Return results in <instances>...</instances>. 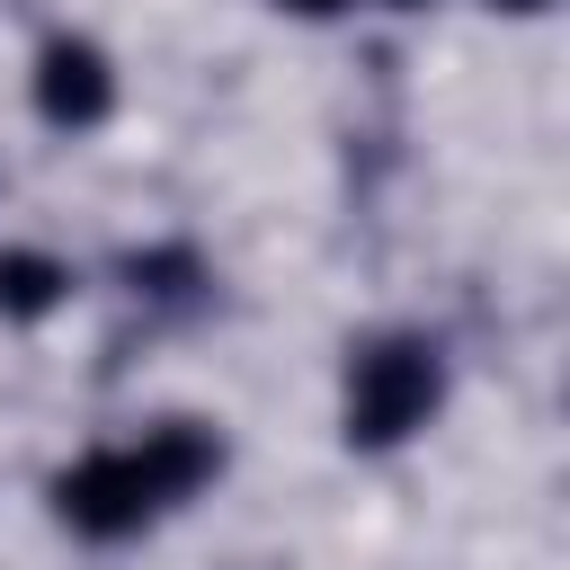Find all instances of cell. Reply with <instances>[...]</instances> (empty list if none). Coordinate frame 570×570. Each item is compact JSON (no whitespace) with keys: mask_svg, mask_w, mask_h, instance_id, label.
<instances>
[{"mask_svg":"<svg viewBox=\"0 0 570 570\" xmlns=\"http://www.w3.org/2000/svg\"><path fill=\"white\" fill-rule=\"evenodd\" d=\"M428 401H436V356L428 347H374V356H356V374H347V436H365V445H392L401 428H419L428 419Z\"/></svg>","mask_w":570,"mask_h":570,"instance_id":"cell-1","label":"cell"},{"mask_svg":"<svg viewBox=\"0 0 570 570\" xmlns=\"http://www.w3.org/2000/svg\"><path fill=\"white\" fill-rule=\"evenodd\" d=\"M62 517L80 525V534H134L169 490H160V472H151V454L142 445H116V454H89L80 472H62Z\"/></svg>","mask_w":570,"mask_h":570,"instance_id":"cell-2","label":"cell"},{"mask_svg":"<svg viewBox=\"0 0 570 570\" xmlns=\"http://www.w3.org/2000/svg\"><path fill=\"white\" fill-rule=\"evenodd\" d=\"M499 9H543V0H499Z\"/></svg>","mask_w":570,"mask_h":570,"instance_id":"cell-6","label":"cell"},{"mask_svg":"<svg viewBox=\"0 0 570 570\" xmlns=\"http://www.w3.org/2000/svg\"><path fill=\"white\" fill-rule=\"evenodd\" d=\"M294 9H312V18H321V9H338V0H294Z\"/></svg>","mask_w":570,"mask_h":570,"instance_id":"cell-5","label":"cell"},{"mask_svg":"<svg viewBox=\"0 0 570 570\" xmlns=\"http://www.w3.org/2000/svg\"><path fill=\"white\" fill-rule=\"evenodd\" d=\"M107 98H116L107 53H98V45H80V36H53V45H45V62H36V107H45L53 125H98V116H107Z\"/></svg>","mask_w":570,"mask_h":570,"instance_id":"cell-3","label":"cell"},{"mask_svg":"<svg viewBox=\"0 0 570 570\" xmlns=\"http://www.w3.org/2000/svg\"><path fill=\"white\" fill-rule=\"evenodd\" d=\"M401 9H410V0H401Z\"/></svg>","mask_w":570,"mask_h":570,"instance_id":"cell-7","label":"cell"},{"mask_svg":"<svg viewBox=\"0 0 570 570\" xmlns=\"http://www.w3.org/2000/svg\"><path fill=\"white\" fill-rule=\"evenodd\" d=\"M71 276L45 258V249H0V312H45Z\"/></svg>","mask_w":570,"mask_h":570,"instance_id":"cell-4","label":"cell"}]
</instances>
